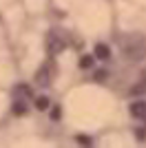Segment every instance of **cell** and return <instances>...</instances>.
Wrapping results in <instances>:
<instances>
[{
  "label": "cell",
  "mask_w": 146,
  "mask_h": 148,
  "mask_svg": "<svg viewBox=\"0 0 146 148\" xmlns=\"http://www.w3.org/2000/svg\"><path fill=\"white\" fill-rule=\"evenodd\" d=\"M137 2H140V0H137ZM144 5H146V0H144Z\"/></svg>",
  "instance_id": "obj_5"
},
{
  "label": "cell",
  "mask_w": 146,
  "mask_h": 148,
  "mask_svg": "<svg viewBox=\"0 0 146 148\" xmlns=\"http://www.w3.org/2000/svg\"><path fill=\"white\" fill-rule=\"evenodd\" d=\"M2 38H5V31H2V27H0V42H2Z\"/></svg>",
  "instance_id": "obj_3"
},
{
  "label": "cell",
  "mask_w": 146,
  "mask_h": 148,
  "mask_svg": "<svg viewBox=\"0 0 146 148\" xmlns=\"http://www.w3.org/2000/svg\"><path fill=\"white\" fill-rule=\"evenodd\" d=\"M5 108H7V95L2 91H0V115L5 113Z\"/></svg>",
  "instance_id": "obj_2"
},
{
  "label": "cell",
  "mask_w": 146,
  "mask_h": 148,
  "mask_svg": "<svg viewBox=\"0 0 146 148\" xmlns=\"http://www.w3.org/2000/svg\"><path fill=\"white\" fill-rule=\"evenodd\" d=\"M69 113H71V122L75 119V124H82V126H84L89 113H93L91 128H97V126H104L106 122H111V115L115 113V102H113V95H109V93L84 86L71 93Z\"/></svg>",
  "instance_id": "obj_1"
},
{
  "label": "cell",
  "mask_w": 146,
  "mask_h": 148,
  "mask_svg": "<svg viewBox=\"0 0 146 148\" xmlns=\"http://www.w3.org/2000/svg\"><path fill=\"white\" fill-rule=\"evenodd\" d=\"M5 2H9V0H0V5H5Z\"/></svg>",
  "instance_id": "obj_4"
}]
</instances>
